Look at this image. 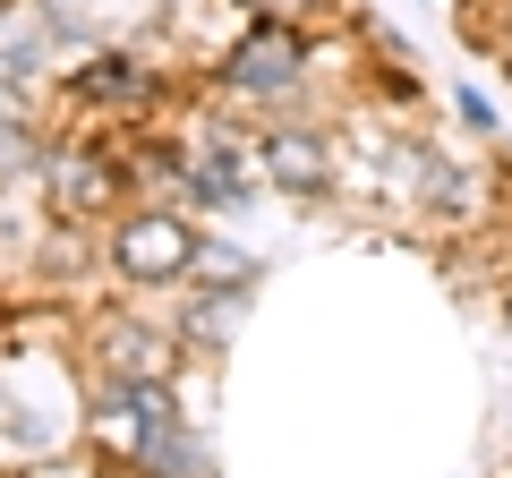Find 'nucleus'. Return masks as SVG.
<instances>
[{"instance_id": "f257e3e1", "label": "nucleus", "mask_w": 512, "mask_h": 478, "mask_svg": "<svg viewBox=\"0 0 512 478\" xmlns=\"http://www.w3.org/2000/svg\"><path fill=\"white\" fill-rule=\"evenodd\" d=\"M94 427H103L111 453H137V461H146L154 444L171 436V402H163V385H154V376H146V385H128V376H120V385L103 393V410H94Z\"/></svg>"}, {"instance_id": "f03ea898", "label": "nucleus", "mask_w": 512, "mask_h": 478, "mask_svg": "<svg viewBox=\"0 0 512 478\" xmlns=\"http://www.w3.org/2000/svg\"><path fill=\"white\" fill-rule=\"evenodd\" d=\"M120 265H128L137 282H171V274L197 265V239H188V222L146 214V222H128V231H120Z\"/></svg>"}, {"instance_id": "7ed1b4c3", "label": "nucleus", "mask_w": 512, "mask_h": 478, "mask_svg": "<svg viewBox=\"0 0 512 478\" xmlns=\"http://www.w3.org/2000/svg\"><path fill=\"white\" fill-rule=\"evenodd\" d=\"M299 60H308V52H299L291 26H256V35L231 52V86L239 94H291L299 86Z\"/></svg>"}, {"instance_id": "20e7f679", "label": "nucleus", "mask_w": 512, "mask_h": 478, "mask_svg": "<svg viewBox=\"0 0 512 478\" xmlns=\"http://www.w3.org/2000/svg\"><path fill=\"white\" fill-rule=\"evenodd\" d=\"M43 52H52V18L26 9V0H9L0 9V69H35Z\"/></svg>"}, {"instance_id": "39448f33", "label": "nucleus", "mask_w": 512, "mask_h": 478, "mask_svg": "<svg viewBox=\"0 0 512 478\" xmlns=\"http://www.w3.org/2000/svg\"><path fill=\"white\" fill-rule=\"evenodd\" d=\"M265 171H274L282 188H325V146L299 137V129H282V137H265Z\"/></svg>"}, {"instance_id": "423d86ee", "label": "nucleus", "mask_w": 512, "mask_h": 478, "mask_svg": "<svg viewBox=\"0 0 512 478\" xmlns=\"http://www.w3.org/2000/svg\"><path fill=\"white\" fill-rule=\"evenodd\" d=\"M103 359H111V368H120V376H154V385H163V368H171V350L154 342L146 325H111V342H103Z\"/></svg>"}, {"instance_id": "0eeeda50", "label": "nucleus", "mask_w": 512, "mask_h": 478, "mask_svg": "<svg viewBox=\"0 0 512 478\" xmlns=\"http://www.w3.org/2000/svg\"><path fill=\"white\" fill-rule=\"evenodd\" d=\"M77 94H86V103H128V94H146V69H137V60H94V69H77Z\"/></svg>"}, {"instance_id": "6e6552de", "label": "nucleus", "mask_w": 512, "mask_h": 478, "mask_svg": "<svg viewBox=\"0 0 512 478\" xmlns=\"http://www.w3.org/2000/svg\"><path fill=\"white\" fill-rule=\"evenodd\" d=\"M103 163H86V154H69V163H60V197H69V205H103Z\"/></svg>"}, {"instance_id": "1a4fd4ad", "label": "nucleus", "mask_w": 512, "mask_h": 478, "mask_svg": "<svg viewBox=\"0 0 512 478\" xmlns=\"http://www.w3.org/2000/svg\"><path fill=\"white\" fill-rule=\"evenodd\" d=\"M256 9H291V0H256Z\"/></svg>"}, {"instance_id": "9d476101", "label": "nucleus", "mask_w": 512, "mask_h": 478, "mask_svg": "<svg viewBox=\"0 0 512 478\" xmlns=\"http://www.w3.org/2000/svg\"><path fill=\"white\" fill-rule=\"evenodd\" d=\"M504 52H512V43H504Z\"/></svg>"}]
</instances>
